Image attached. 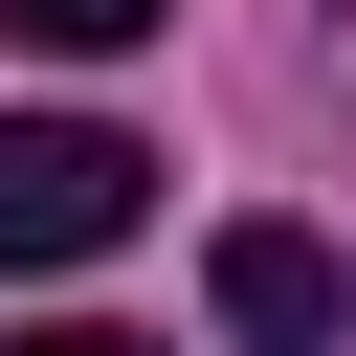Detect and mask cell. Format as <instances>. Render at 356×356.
<instances>
[{"instance_id":"obj_2","label":"cell","mask_w":356,"mask_h":356,"mask_svg":"<svg viewBox=\"0 0 356 356\" xmlns=\"http://www.w3.org/2000/svg\"><path fill=\"white\" fill-rule=\"evenodd\" d=\"M200 289H222V334H245V356H334V334H356V267H334L312 222H222V245H200Z\"/></svg>"},{"instance_id":"obj_1","label":"cell","mask_w":356,"mask_h":356,"mask_svg":"<svg viewBox=\"0 0 356 356\" xmlns=\"http://www.w3.org/2000/svg\"><path fill=\"white\" fill-rule=\"evenodd\" d=\"M156 222V156L111 134V111H0V289L22 267H89V245H134Z\"/></svg>"},{"instance_id":"obj_3","label":"cell","mask_w":356,"mask_h":356,"mask_svg":"<svg viewBox=\"0 0 356 356\" xmlns=\"http://www.w3.org/2000/svg\"><path fill=\"white\" fill-rule=\"evenodd\" d=\"M178 0H0V44H67V67H111V44H156Z\"/></svg>"},{"instance_id":"obj_4","label":"cell","mask_w":356,"mask_h":356,"mask_svg":"<svg viewBox=\"0 0 356 356\" xmlns=\"http://www.w3.org/2000/svg\"><path fill=\"white\" fill-rule=\"evenodd\" d=\"M0 356H156V334H89V312H67V334H0Z\"/></svg>"}]
</instances>
